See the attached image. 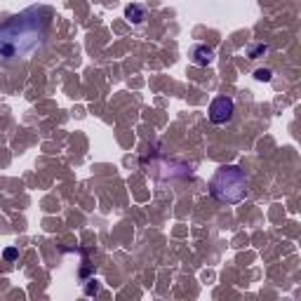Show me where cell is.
<instances>
[{"label":"cell","mask_w":301,"mask_h":301,"mask_svg":"<svg viewBox=\"0 0 301 301\" xmlns=\"http://www.w3.org/2000/svg\"><path fill=\"white\" fill-rule=\"evenodd\" d=\"M50 21L52 10L45 5H35L0 24V66L29 59L35 50L45 45Z\"/></svg>","instance_id":"obj_1"},{"label":"cell","mask_w":301,"mask_h":301,"mask_svg":"<svg viewBox=\"0 0 301 301\" xmlns=\"http://www.w3.org/2000/svg\"><path fill=\"white\" fill-rule=\"evenodd\" d=\"M268 52V45H254L250 50V59H259L261 54H266Z\"/></svg>","instance_id":"obj_6"},{"label":"cell","mask_w":301,"mask_h":301,"mask_svg":"<svg viewBox=\"0 0 301 301\" xmlns=\"http://www.w3.org/2000/svg\"><path fill=\"white\" fill-rule=\"evenodd\" d=\"M210 193L221 205H238L247 196V177L240 167L226 165L210 181Z\"/></svg>","instance_id":"obj_2"},{"label":"cell","mask_w":301,"mask_h":301,"mask_svg":"<svg viewBox=\"0 0 301 301\" xmlns=\"http://www.w3.org/2000/svg\"><path fill=\"white\" fill-rule=\"evenodd\" d=\"M191 61L196 66H210L214 61V50L207 45H193L191 47Z\"/></svg>","instance_id":"obj_4"},{"label":"cell","mask_w":301,"mask_h":301,"mask_svg":"<svg viewBox=\"0 0 301 301\" xmlns=\"http://www.w3.org/2000/svg\"><path fill=\"white\" fill-rule=\"evenodd\" d=\"M125 17H127L132 24H144L146 10H144L141 5H127V7H125Z\"/></svg>","instance_id":"obj_5"},{"label":"cell","mask_w":301,"mask_h":301,"mask_svg":"<svg viewBox=\"0 0 301 301\" xmlns=\"http://www.w3.org/2000/svg\"><path fill=\"white\" fill-rule=\"evenodd\" d=\"M2 256H5V261H15L17 256H19V252H17V247H7V250L2 252Z\"/></svg>","instance_id":"obj_8"},{"label":"cell","mask_w":301,"mask_h":301,"mask_svg":"<svg viewBox=\"0 0 301 301\" xmlns=\"http://www.w3.org/2000/svg\"><path fill=\"white\" fill-rule=\"evenodd\" d=\"M271 78H273V73L268 71V68H259V71H256V80H264V83H268Z\"/></svg>","instance_id":"obj_7"},{"label":"cell","mask_w":301,"mask_h":301,"mask_svg":"<svg viewBox=\"0 0 301 301\" xmlns=\"http://www.w3.org/2000/svg\"><path fill=\"white\" fill-rule=\"evenodd\" d=\"M233 113H235L233 99H228V97H217V99H212L210 120L214 122V125H226V122H231Z\"/></svg>","instance_id":"obj_3"}]
</instances>
